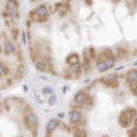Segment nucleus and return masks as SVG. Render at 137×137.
Returning <instances> with one entry per match:
<instances>
[{
	"label": "nucleus",
	"instance_id": "cd10ccee",
	"mask_svg": "<svg viewBox=\"0 0 137 137\" xmlns=\"http://www.w3.org/2000/svg\"><path fill=\"white\" fill-rule=\"evenodd\" d=\"M46 137H53V134L52 133H46Z\"/></svg>",
	"mask_w": 137,
	"mask_h": 137
},
{
	"label": "nucleus",
	"instance_id": "7c9ffc66",
	"mask_svg": "<svg viewBox=\"0 0 137 137\" xmlns=\"http://www.w3.org/2000/svg\"><path fill=\"white\" fill-rule=\"evenodd\" d=\"M134 65H137V60H136V61H135V64H134Z\"/></svg>",
	"mask_w": 137,
	"mask_h": 137
},
{
	"label": "nucleus",
	"instance_id": "f8f14e48",
	"mask_svg": "<svg viewBox=\"0 0 137 137\" xmlns=\"http://www.w3.org/2000/svg\"><path fill=\"white\" fill-rule=\"evenodd\" d=\"M35 67H36L40 71H46L47 68H48V66H47V64L45 63V60H44V59L38 60V61L35 64Z\"/></svg>",
	"mask_w": 137,
	"mask_h": 137
},
{
	"label": "nucleus",
	"instance_id": "0eeeda50",
	"mask_svg": "<svg viewBox=\"0 0 137 137\" xmlns=\"http://www.w3.org/2000/svg\"><path fill=\"white\" fill-rule=\"evenodd\" d=\"M87 100H88V97H87V94L85 93V92H82V91L78 92V93L75 95V102L78 103L79 105L85 104V103L87 102Z\"/></svg>",
	"mask_w": 137,
	"mask_h": 137
},
{
	"label": "nucleus",
	"instance_id": "ddd939ff",
	"mask_svg": "<svg viewBox=\"0 0 137 137\" xmlns=\"http://www.w3.org/2000/svg\"><path fill=\"white\" fill-rule=\"evenodd\" d=\"M19 7V3L18 1H8L6 5V8L8 10H10V12L12 11H17V8Z\"/></svg>",
	"mask_w": 137,
	"mask_h": 137
},
{
	"label": "nucleus",
	"instance_id": "bb28decb",
	"mask_svg": "<svg viewBox=\"0 0 137 137\" xmlns=\"http://www.w3.org/2000/svg\"><path fill=\"white\" fill-rule=\"evenodd\" d=\"M86 5H89V6H91V5H92V1H91V0H87V1H86Z\"/></svg>",
	"mask_w": 137,
	"mask_h": 137
},
{
	"label": "nucleus",
	"instance_id": "2eb2a0df",
	"mask_svg": "<svg viewBox=\"0 0 137 137\" xmlns=\"http://www.w3.org/2000/svg\"><path fill=\"white\" fill-rule=\"evenodd\" d=\"M57 126H58V122L56 120L49 121L48 124H47V133H53V131H54Z\"/></svg>",
	"mask_w": 137,
	"mask_h": 137
},
{
	"label": "nucleus",
	"instance_id": "a878e982",
	"mask_svg": "<svg viewBox=\"0 0 137 137\" xmlns=\"http://www.w3.org/2000/svg\"><path fill=\"white\" fill-rule=\"evenodd\" d=\"M3 70H5V66L0 63V76H1V75H3Z\"/></svg>",
	"mask_w": 137,
	"mask_h": 137
},
{
	"label": "nucleus",
	"instance_id": "f3484780",
	"mask_svg": "<svg viewBox=\"0 0 137 137\" xmlns=\"http://www.w3.org/2000/svg\"><path fill=\"white\" fill-rule=\"evenodd\" d=\"M80 69H81V65L79 64H76L74 66H70V71L77 74V76H80Z\"/></svg>",
	"mask_w": 137,
	"mask_h": 137
},
{
	"label": "nucleus",
	"instance_id": "412c9836",
	"mask_svg": "<svg viewBox=\"0 0 137 137\" xmlns=\"http://www.w3.org/2000/svg\"><path fill=\"white\" fill-rule=\"evenodd\" d=\"M18 34H19V30L17 28H13L11 30V36L13 37V40H17L18 38Z\"/></svg>",
	"mask_w": 137,
	"mask_h": 137
},
{
	"label": "nucleus",
	"instance_id": "f03ea898",
	"mask_svg": "<svg viewBox=\"0 0 137 137\" xmlns=\"http://www.w3.org/2000/svg\"><path fill=\"white\" fill-rule=\"evenodd\" d=\"M126 79H127V82H128L129 89L133 93L137 94V70L136 69H132L127 72V76H126Z\"/></svg>",
	"mask_w": 137,
	"mask_h": 137
},
{
	"label": "nucleus",
	"instance_id": "c756f323",
	"mask_svg": "<svg viewBox=\"0 0 137 137\" xmlns=\"http://www.w3.org/2000/svg\"><path fill=\"white\" fill-rule=\"evenodd\" d=\"M23 88H24V91H28V86H24Z\"/></svg>",
	"mask_w": 137,
	"mask_h": 137
},
{
	"label": "nucleus",
	"instance_id": "4be33fe9",
	"mask_svg": "<svg viewBox=\"0 0 137 137\" xmlns=\"http://www.w3.org/2000/svg\"><path fill=\"white\" fill-rule=\"evenodd\" d=\"M56 101H57V97H56L55 94H53V95L49 98V101H48V102H49V104H51V105H55Z\"/></svg>",
	"mask_w": 137,
	"mask_h": 137
},
{
	"label": "nucleus",
	"instance_id": "6ab92c4d",
	"mask_svg": "<svg viewBox=\"0 0 137 137\" xmlns=\"http://www.w3.org/2000/svg\"><path fill=\"white\" fill-rule=\"evenodd\" d=\"M75 137H87V132L85 129H77L75 132Z\"/></svg>",
	"mask_w": 137,
	"mask_h": 137
},
{
	"label": "nucleus",
	"instance_id": "4468645a",
	"mask_svg": "<svg viewBox=\"0 0 137 137\" xmlns=\"http://www.w3.org/2000/svg\"><path fill=\"white\" fill-rule=\"evenodd\" d=\"M13 52H14V46H13V44H12L11 42H6V44H5V53H6V55L12 54Z\"/></svg>",
	"mask_w": 137,
	"mask_h": 137
},
{
	"label": "nucleus",
	"instance_id": "20e7f679",
	"mask_svg": "<svg viewBox=\"0 0 137 137\" xmlns=\"http://www.w3.org/2000/svg\"><path fill=\"white\" fill-rule=\"evenodd\" d=\"M101 80L105 86L111 87V88H117V86H118V80H117V76L115 74L108 75L105 78H102Z\"/></svg>",
	"mask_w": 137,
	"mask_h": 137
},
{
	"label": "nucleus",
	"instance_id": "423d86ee",
	"mask_svg": "<svg viewBox=\"0 0 137 137\" xmlns=\"http://www.w3.org/2000/svg\"><path fill=\"white\" fill-rule=\"evenodd\" d=\"M35 14L38 18V21H45L49 15V12L45 6H40L35 10Z\"/></svg>",
	"mask_w": 137,
	"mask_h": 137
},
{
	"label": "nucleus",
	"instance_id": "393cba45",
	"mask_svg": "<svg viewBox=\"0 0 137 137\" xmlns=\"http://www.w3.org/2000/svg\"><path fill=\"white\" fill-rule=\"evenodd\" d=\"M17 56H18V58H19V60H20V61H22L23 57H22V53H21L20 49H19V52L17 53Z\"/></svg>",
	"mask_w": 137,
	"mask_h": 137
},
{
	"label": "nucleus",
	"instance_id": "9d476101",
	"mask_svg": "<svg viewBox=\"0 0 137 137\" xmlns=\"http://www.w3.org/2000/svg\"><path fill=\"white\" fill-rule=\"evenodd\" d=\"M83 66L86 70L90 69V55H89L88 49H83Z\"/></svg>",
	"mask_w": 137,
	"mask_h": 137
},
{
	"label": "nucleus",
	"instance_id": "473e14b6",
	"mask_svg": "<svg viewBox=\"0 0 137 137\" xmlns=\"http://www.w3.org/2000/svg\"><path fill=\"white\" fill-rule=\"evenodd\" d=\"M103 137H108V136H103Z\"/></svg>",
	"mask_w": 137,
	"mask_h": 137
},
{
	"label": "nucleus",
	"instance_id": "6e6552de",
	"mask_svg": "<svg viewBox=\"0 0 137 137\" xmlns=\"http://www.w3.org/2000/svg\"><path fill=\"white\" fill-rule=\"evenodd\" d=\"M66 63L70 66H74L76 64H79V56L77 54H70L66 57Z\"/></svg>",
	"mask_w": 137,
	"mask_h": 137
},
{
	"label": "nucleus",
	"instance_id": "c85d7f7f",
	"mask_svg": "<svg viewBox=\"0 0 137 137\" xmlns=\"http://www.w3.org/2000/svg\"><path fill=\"white\" fill-rule=\"evenodd\" d=\"M58 116H59L60 118H63V117H64V113H59V114H58Z\"/></svg>",
	"mask_w": 137,
	"mask_h": 137
},
{
	"label": "nucleus",
	"instance_id": "9b49d317",
	"mask_svg": "<svg viewBox=\"0 0 137 137\" xmlns=\"http://www.w3.org/2000/svg\"><path fill=\"white\" fill-rule=\"evenodd\" d=\"M38 57H40V52H38V48L36 46H33L31 47V58L34 63H37L38 61Z\"/></svg>",
	"mask_w": 137,
	"mask_h": 137
},
{
	"label": "nucleus",
	"instance_id": "39448f33",
	"mask_svg": "<svg viewBox=\"0 0 137 137\" xmlns=\"http://www.w3.org/2000/svg\"><path fill=\"white\" fill-rule=\"evenodd\" d=\"M114 61L115 59L114 58H109V59H104V60H101V61H99L97 65V68L99 71H105V70H108V69L112 68L113 66H114Z\"/></svg>",
	"mask_w": 137,
	"mask_h": 137
},
{
	"label": "nucleus",
	"instance_id": "5701e85b",
	"mask_svg": "<svg viewBox=\"0 0 137 137\" xmlns=\"http://www.w3.org/2000/svg\"><path fill=\"white\" fill-rule=\"evenodd\" d=\"M42 92H43L44 94H52L53 93V89L49 88V87H46V88H44L43 90H42Z\"/></svg>",
	"mask_w": 137,
	"mask_h": 137
},
{
	"label": "nucleus",
	"instance_id": "7ed1b4c3",
	"mask_svg": "<svg viewBox=\"0 0 137 137\" xmlns=\"http://www.w3.org/2000/svg\"><path fill=\"white\" fill-rule=\"evenodd\" d=\"M24 126L28 129H34L38 125V121H37V116L34 113H29L24 117Z\"/></svg>",
	"mask_w": 137,
	"mask_h": 137
},
{
	"label": "nucleus",
	"instance_id": "aec40b11",
	"mask_svg": "<svg viewBox=\"0 0 137 137\" xmlns=\"http://www.w3.org/2000/svg\"><path fill=\"white\" fill-rule=\"evenodd\" d=\"M117 53H118V56L121 58L122 57H126V55H127V51H126L125 47H118L117 49Z\"/></svg>",
	"mask_w": 137,
	"mask_h": 137
},
{
	"label": "nucleus",
	"instance_id": "1a4fd4ad",
	"mask_svg": "<svg viewBox=\"0 0 137 137\" xmlns=\"http://www.w3.org/2000/svg\"><path fill=\"white\" fill-rule=\"evenodd\" d=\"M80 118H81V115H80V113L78 111H71L69 113V120H70V122L72 124L78 123L80 121Z\"/></svg>",
	"mask_w": 137,
	"mask_h": 137
},
{
	"label": "nucleus",
	"instance_id": "b1692460",
	"mask_svg": "<svg viewBox=\"0 0 137 137\" xmlns=\"http://www.w3.org/2000/svg\"><path fill=\"white\" fill-rule=\"evenodd\" d=\"M88 52H89V55H90V58H97V56H95V52H94L93 47H91Z\"/></svg>",
	"mask_w": 137,
	"mask_h": 137
},
{
	"label": "nucleus",
	"instance_id": "a211bd4d",
	"mask_svg": "<svg viewBox=\"0 0 137 137\" xmlns=\"http://www.w3.org/2000/svg\"><path fill=\"white\" fill-rule=\"evenodd\" d=\"M102 56H103V57H105V59H109V58H113V53H112L111 49L106 48V49H104V51H103Z\"/></svg>",
	"mask_w": 137,
	"mask_h": 137
},
{
	"label": "nucleus",
	"instance_id": "2f4dec72",
	"mask_svg": "<svg viewBox=\"0 0 137 137\" xmlns=\"http://www.w3.org/2000/svg\"><path fill=\"white\" fill-rule=\"evenodd\" d=\"M0 53H1V46H0Z\"/></svg>",
	"mask_w": 137,
	"mask_h": 137
},
{
	"label": "nucleus",
	"instance_id": "f257e3e1",
	"mask_svg": "<svg viewBox=\"0 0 137 137\" xmlns=\"http://www.w3.org/2000/svg\"><path fill=\"white\" fill-rule=\"evenodd\" d=\"M136 118V111L133 108L126 109L124 112H122L120 115V125L124 128L128 127L132 124V121Z\"/></svg>",
	"mask_w": 137,
	"mask_h": 137
},
{
	"label": "nucleus",
	"instance_id": "dca6fc26",
	"mask_svg": "<svg viewBox=\"0 0 137 137\" xmlns=\"http://www.w3.org/2000/svg\"><path fill=\"white\" fill-rule=\"evenodd\" d=\"M128 137H137V118H135V126L128 131Z\"/></svg>",
	"mask_w": 137,
	"mask_h": 137
}]
</instances>
